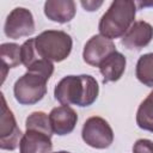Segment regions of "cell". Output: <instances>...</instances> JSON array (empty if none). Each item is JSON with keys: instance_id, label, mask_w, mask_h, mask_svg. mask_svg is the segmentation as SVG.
Listing matches in <instances>:
<instances>
[{"instance_id": "6", "label": "cell", "mask_w": 153, "mask_h": 153, "mask_svg": "<svg viewBox=\"0 0 153 153\" xmlns=\"http://www.w3.org/2000/svg\"><path fill=\"white\" fill-rule=\"evenodd\" d=\"M1 120H0V148L5 151H14L23 137V133L17 124L16 117L7 106L6 99L1 93Z\"/></svg>"}, {"instance_id": "18", "label": "cell", "mask_w": 153, "mask_h": 153, "mask_svg": "<svg viewBox=\"0 0 153 153\" xmlns=\"http://www.w3.org/2000/svg\"><path fill=\"white\" fill-rule=\"evenodd\" d=\"M133 153H153V141L148 139H139L133 146Z\"/></svg>"}, {"instance_id": "11", "label": "cell", "mask_w": 153, "mask_h": 153, "mask_svg": "<svg viewBox=\"0 0 153 153\" xmlns=\"http://www.w3.org/2000/svg\"><path fill=\"white\" fill-rule=\"evenodd\" d=\"M51 149V136L37 130H26L19 143V153H50Z\"/></svg>"}, {"instance_id": "19", "label": "cell", "mask_w": 153, "mask_h": 153, "mask_svg": "<svg viewBox=\"0 0 153 153\" xmlns=\"http://www.w3.org/2000/svg\"><path fill=\"white\" fill-rule=\"evenodd\" d=\"M80 4H81V6L85 8V11L92 12V11L98 10V8L103 5V1H98V2H96V1H81Z\"/></svg>"}, {"instance_id": "14", "label": "cell", "mask_w": 153, "mask_h": 153, "mask_svg": "<svg viewBox=\"0 0 153 153\" xmlns=\"http://www.w3.org/2000/svg\"><path fill=\"white\" fill-rule=\"evenodd\" d=\"M0 57L2 62V81L6 76V71L10 68H16L22 63L20 47L17 43H2L0 45Z\"/></svg>"}, {"instance_id": "16", "label": "cell", "mask_w": 153, "mask_h": 153, "mask_svg": "<svg viewBox=\"0 0 153 153\" xmlns=\"http://www.w3.org/2000/svg\"><path fill=\"white\" fill-rule=\"evenodd\" d=\"M135 75L141 84L153 87V53H147L139 57L135 67Z\"/></svg>"}, {"instance_id": "12", "label": "cell", "mask_w": 153, "mask_h": 153, "mask_svg": "<svg viewBox=\"0 0 153 153\" xmlns=\"http://www.w3.org/2000/svg\"><path fill=\"white\" fill-rule=\"evenodd\" d=\"M76 12V6L73 0H48L44 2L45 17L55 23L65 24L71 22Z\"/></svg>"}, {"instance_id": "13", "label": "cell", "mask_w": 153, "mask_h": 153, "mask_svg": "<svg viewBox=\"0 0 153 153\" xmlns=\"http://www.w3.org/2000/svg\"><path fill=\"white\" fill-rule=\"evenodd\" d=\"M127 66V60L124 55L120 51H115L111 55H109L100 65H99V72L103 75V82H114L122 78Z\"/></svg>"}, {"instance_id": "8", "label": "cell", "mask_w": 153, "mask_h": 153, "mask_svg": "<svg viewBox=\"0 0 153 153\" xmlns=\"http://www.w3.org/2000/svg\"><path fill=\"white\" fill-rule=\"evenodd\" d=\"M115 51L116 47L111 39L102 35H94L86 42L82 50V59L87 65L99 67V65Z\"/></svg>"}, {"instance_id": "1", "label": "cell", "mask_w": 153, "mask_h": 153, "mask_svg": "<svg viewBox=\"0 0 153 153\" xmlns=\"http://www.w3.org/2000/svg\"><path fill=\"white\" fill-rule=\"evenodd\" d=\"M99 93L97 80L88 74L67 75L62 78L54 88V97L61 105H92Z\"/></svg>"}, {"instance_id": "20", "label": "cell", "mask_w": 153, "mask_h": 153, "mask_svg": "<svg viewBox=\"0 0 153 153\" xmlns=\"http://www.w3.org/2000/svg\"><path fill=\"white\" fill-rule=\"evenodd\" d=\"M50 153H71V152H67V151H59V152H50Z\"/></svg>"}, {"instance_id": "7", "label": "cell", "mask_w": 153, "mask_h": 153, "mask_svg": "<svg viewBox=\"0 0 153 153\" xmlns=\"http://www.w3.org/2000/svg\"><path fill=\"white\" fill-rule=\"evenodd\" d=\"M4 32L12 39L31 36L35 32V20L32 13L25 7L13 8L5 20Z\"/></svg>"}, {"instance_id": "15", "label": "cell", "mask_w": 153, "mask_h": 153, "mask_svg": "<svg viewBox=\"0 0 153 153\" xmlns=\"http://www.w3.org/2000/svg\"><path fill=\"white\" fill-rule=\"evenodd\" d=\"M136 124L139 128L153 133V91L139 105L136 111Z\"/></svg>"}, {"instance_id": "9", "label": "cell", "mask_w": 153, "mask_h": 153, "mask_svg": "<svg viewBox=\"0 0 153 153\" xmlns=\"http://www.w3.org/2000/svg\"><path fill=\"white\" fill-rule=\"evenodd\" d=\"M152 38L153 26L145 20H137L123 35L121 43L129 50H141L151 43Z\"/></svg>"}, {"instance_id": "5", "label": "cell", "mask_w": 153, "mask_h": 153, "mask_svg": "<svg viewBox=\"0 0 153 153\" xmlns=\"http://www.w3.org/2000/svg\"><path fill=\"white\" fill-rule=\"evenodd\" d=\"M81 137L87 146L96 149H105L114 142V131L103 117L92 116L85 121Z\"/></svg>"}, {"instance_id": "2", "label": "cell", "mask_w": 153, "mask_h": 153, "mask_svg": "<svg viewBox=\"0 0 153 153\" xmlns=\"http://www.w3.org/2000/svg\"><path fill=\"white\" fill-rule=\"evenodd\" d=\"M136 5L131 0H115L111 2L106 12L102 16L98 30L99 35L115 39L123 37L129 27L135 23Z\"/></svg>"}, {"instance_id": "17", "label": "cell", "mask_w": 153, "mask_h": 153, "mask_svg": "<svg viewBox=\"0 0 153 153\" xmlns=\"http://www.w3.org/2000/svg\"><path fill=\"white\" fill-rule=\"evenodd\" d=\"M25 128L26 130H37L45 133L48 135H53V128L50 124L49 115H47L43 111H35L30 114L25 121Z\"/></svg>"}, {"instance_id": "3", "label": "cell", "mask_w": 153, "mask_h": 153, "mask_svg": "<svg viewBox=\"0 0 153 153\" xmlns=\"http://www.w3.org/2000/svg\"><path fill=\"white\" fill-rule=\"evenodd\" d=\"M33 39L39 56L51 62L66 60L73 48L72 37L62 30H45Z\"/></svg>"}, {"instance_id": "4", "label": "cell", "mask_w": 153, "mask_h": 153, "mask_svg": "<svg viewBox=\"0 0 153 153\" xmlns=\"http://www.w3.org/2000/svg\"><path fill=\"white\" fill-rule=\"evenodd\" d=\"M49 79L43 73L27 71L14 82L13 94L16 100L22 105L38 103L47 93V82Z\"/></svg>"}, {"instance_id": "10", "label": "cell", "mask_w": 153, "mask_h": 153, "mask_svg": "<svg viewBox=\"0 0 153 153\" xmlns=\"http://www.w3.org/2000/svg\"><path fill=\"white\" fill-rule=\"evenodd\" d=\"M49 120L53 133L59 136H63L71 134L74 130L78 122V115L75 110L69 105H60L51 109Z\"/></svg>"}]
</instances>
